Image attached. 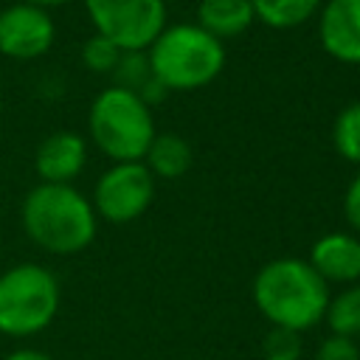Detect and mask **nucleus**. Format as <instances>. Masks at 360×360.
I'll use <instances>...</instances> for the list:
<instances>
[{"mask_svg":"<svg viewBox=\"0 0 360 360\" xmlns=\"http://www.w3.org/2000/svg\"><path fill=\"white\" fill-rule=\"evenodd\" d=\"M315 360H360V352H357V346H354L352 338L332 335V338H326V340L318 346Z\"/></svg>","mask_w":360,"mask_h":360,"instance_id":"19","label":"nucleus"},{"mask_svg":"<svg viewBox=\"0 0 360 360\" xmlns=\"http://www.w3.org/2000/svg\"><path fill=\"white\" fill-rule=\"evenodd\" d=\"M22 228L48 253H79L96 236L93 202L70 183H39L22 200Z\"/></svg>","mask_w":360,"mask_h":360,"instance_id":"2","label":"nucleus"},{"mask_svg":"<svg viewBox=\"0 0 360 360\" xmlns=\"http://www.w3.org/2000/svg\"><path fill=\"white\" fill-rule=\"evenodd\" d=\"M253 301L259 312L281 329L304 332L321 323L329 307L326 281L304 259H273L253 278Z\"/></svg>","mask_w":360,"mask_h":360,"instance_id":"1","label":"nucleus"},{"mask_svg":"<svg viewBox=\"0 0 360 360\" xmlns=\"http://www.w3.org/2000/svg\"><path fill=\"white\" fill-rule=\"evenodd\" d=\"M318 37L329 56L360 65V0H326L318 14Z\"/></svg>","mask_w":360,"mask_h":360,"instance_id":"9","label":"nucleus"},{"mask_svg":"<svg viewBox=\"0 0 360 360\" xmlns=\"http://www.w3.org/2000/svg\"><path fill=\"white\" fill-rule=\"evenodd\" d=\"M309 267L329 281H357L360 278V239L343 231L321 236L309 250Z\"/></svg>","mask_w":360,"mask_h":360,"instance_id":"11","label":"nucleus"},{"mask_svg":"<svg viewBox=\"0 0 360 360\" xmlns=\"http://www.w3.org/2000/svg\"><path fill=\"white\" fill-rule=\"evenodd\" d=\"M155 197V177L143 160L112 163L93 188V211L107 222L138 219Z\"/></svg>","mask_w":360,"mask_h":360,"instance_id":"7","label":"nucleus"},{"mask_svg":"<svg viewBox=\"0 0 360 360\" xmlns=\"http://www.w3.org/2000/svg\"><path fill=\"white\" fill-rule=\"evenodd\" d=\"M191 146L183 135L177 132H155L146 155H143V163L146 169L152 172V177H166V180H174L180 174H186L191 169Z\"/></svg>","mask_w":360,"mask_h":360,"instance_id":"13","label":"nucleus"},{"mask_svg":"<svg viewBox=\"0 0 360 360\" xmlns=\"http://www.w3.org/2000/svg\"><path fill=\"white\" fill-rule=\"evenodd\" d=\"M96 34L115 42L124 53L146 51L166 28L163 0H84Z\"/></svg>","mask_w":360,"mask_h":360,"instance_id":"6","label":"nucleus"},{"mask_svg":"<svg viewBox=\"0 0 360 360\" xmlns=\"http://www.w3.org/2000/svg\"><path fill=\"white\" fill-rule=\"evenodd\" d=\"M6 360H53V357H48V354H42V352H34V349H20V352H14V354H8Z\"/></svg>","mask_w":360,"mask_h":360,"instance_id":"21","label":"nucleus"},{"mask_svg":"<svg viewBox=\"0 0 360 360\" xmlns=\"http://www.w3.org/2000/svg\"><path fill=\"white\" fill-rule=\"evenodd\" d=\"M332 141L343 160L360 163V101H352L338 112L332 127Z\"/></svg>","mask_w":360,"mask_h":360,"instance_id":"16","label":"nucleus"},{"mask_svg":"<svg viewBox=\"0 0 360 360\" xmlns=\"http://www.w3.org/2000/svg\"><path fill=\"white\" fill-rule=\"evenodd\" d=\"M301 332L273 326L262 340V357L264 360H298L301 357Z\"/></svg>","mask_w":360,"mask_h":360,"instance_id":"18","label":"nucleus"},{"mask_svg":"<svg viewBox=\"0 0 360 360\" xmlns=\"http://www.w3.org/2000/svg\"><path fill=\"white\" fill-rule=\"evenodd\" d=\"M343 214H346L349 225H352L354 231H360V172H357V177H354V180L349 183V188H346Z\"/></svg>","mask_w":360,"mask_h":360,"instance_id":"20","label":"nucleus"},{"mask_svg":"<svg viewBox=\"0 0 360 360\" xmlns=\"http://www.w3.org/2000/svg\"><path fill=\"white\" fill-rule=\"evenodd\" d=\"M87 160V143L70 129L51 132L34 152V169L42 183H70Z\"/></svg>","mask_w":360,"mask_h":360,"instance_id":"10","label":"nucleus"},{"mask_svg":"<svg viewBox=\"0 0 360 360\" xmlns=\"http://www.w3.org/2000/svg\"><path fill=\"white\" fill-rule=\"evenodd\" d=\"M59 309V284L42 264H17L0 276V332L28 338L42 332Z\"/></svg>","mask_w":360,"mask_h":360,"instance_id":"5","label":"nucleus"},{"mask_svg":"<svg viewBox=\"0 0 360 360\" xmlns=\"http://www.w3.org/2000/svg\"><path fill=\"white\" fill-rule=\"evenodd\" d=\"M56 25L34 3H11L0 11V53L11 59H37L51 51Z\"/></svg>","mask_w":360,"mask_h":360,"instance_id":"8","label":"nucleus"},{"mask_svg":"<svg viewBox=\"0 0 360 360\" xmlns=\"http://www.w3.org/2000/svg\"><path fill=\"white\" fill-rule=\"evenodd\" d=\"M25 3H34V6H39V8H48V6H65V3H70V0H25Z\"/></svg>","mask_w":360,"mask_h":360,"instance_id":"22","label":"nucleus"},{"mask_svg":"<svg viewBox=\"0 0 360 360\" xmlns=\"http://www.w3.org/2000/svg\"><path fill=\"white\" fill-rule=\"evenodd\" d=\"M256 20L270 28H295L321 11L323 0H250Z\"/></svg>","mask_w":360,"mask_h":360,"instance_id":"14","label":"nucleus"},{"mask_svg":"<svg viewBox=\"0 0 360 360\" xmlns=\"http://www.w3.org/2000/svg\"><path fill=\"white\" fill-rule=\"evenodd\" d=\"M0 110H3V93H0Z\"/></svg>","mask_w":360,"mask_h":360,"instance_id":"23","label":"nucleus"},{"mask_svg":"<svg viewBox=\"0 0 360 360\" xmlns=\"http://www.w3.org/2000/svg\"><path fill=\"white\" fill-rule=\"evenodd\" d=\"M253 3L250 0H200L197 25L214 34L217 39L236 37L253 25Z\"/></svg>","mask_w":360,"mask_h":360,"instance_id":"12","label":"nucleus"},{"mask_svg":"<svg viewBox=\"0 0 360 360\" xmlns=\"http://www.w3.org/2000/svg\"><path fill=\"white\" fill-rule=\"evenodd\" d=\"M124 56H127V53H124L115 42H110L107 37H101V34H93V37L84 42V48H82V62H84L93 73H107V70H112Z\"/></svg>","mask_w":360,"mask_h":360,"instance_id":"17","label":"nucleus"},{"mask_svg":"<svg viewBox=\"0 0 360 360\" xmlns=\"http://www.w3.org/2000/svg\"><path fill=\"white\" fill-rule=\"evenodd\" d=\"M146 68L163 90H197L219 76L225 68V48L222 39L197 22H174L149 45Z\"/></svg>","mask_w":360,"mask_h":360,"instance_id":"3","label":"nucleus"},{"mask_svg":"<svg viewBox=\"0 0 360 360\" xmlns=\"http://www.w3.org/2000/svg\"><path fill=\"white\" fill-rule=\"evenodd\" d=\"M87 127L93 143L112 163L143 160L155 138V121L149 104L138 90L124 84H112L93 98Z\"/></svg>","mask_w":360,"mask_h":360,"instance_id":"4","label":"nucleus"},{"mask_svg":"<svg viewBox=\"0 0 360 360\" xmlns=\"http://www.w3.org/2000/svg\"><path fill=\"white\" fill-rule=\"evenodd\" d=\"M323 318L329 321V329L335 335L352 338V340L360 338V284L349 287L338 298H332Z\"/></svg>","mask_w":360,"mask_h":360,"instance_id":"15","label":"nucleus"}]
</instances>
